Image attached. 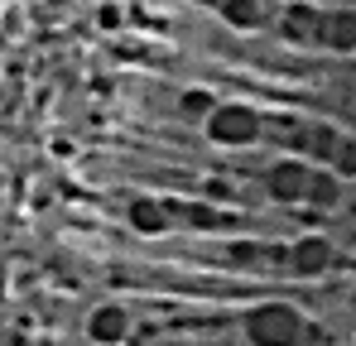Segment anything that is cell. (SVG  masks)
<instances>
[{"label":"cell","instance_id":"1","mask_svg":"<svg viewBox=\"0 0 356 346\" xmlns=\"http://www.w3.org/2000/svg\"><path fill=\"white\" fill-rule=\"evenodd\" d=\"M303 183H308V178H303L294 164H289V169H275V188H280V192H284V188L294 192V188H303Z\"/></svg>","mask_w":356,"mask_h":346}]
</instances>
